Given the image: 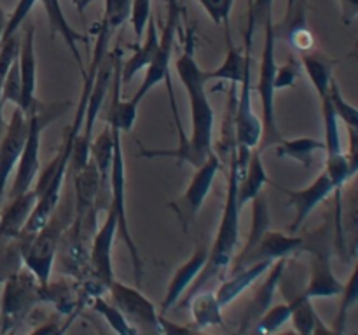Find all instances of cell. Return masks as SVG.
<instances>
[{
    "label": "cell",
    "mask_w": 358,
    "mask_h": 335,
    "mask_svg": "<svg viewBox=\"0 0 358 335\" xmlns=\"http://www.w3.org/2000/svg\"><path fill=\"white\" fill-rule=\"evenodd\" d=\"M252 68L245 73L243 82L240 84V94L234 98V142L236 147H247L255 149L261 143L262 122L261 117L254 112V101H252Z\"/></svg>",
    "instance_id": "12"
},
{
    "label": "cell",
    "mask_w": 358,
    "mask_h": 335,
    "mask_svg": "<svg viewBox=\"0 0 358 335\" xmlns=\"http://www.w3.org/2000/svg\"><path fill=\"white\" fill-rule=\"evenodd\" d=\"M175 68L191 105V136L180 140L177 149H145L142 143H138L140 157L143 159L170 157V159L198 168L212 154H215V149H213L215 112L206 94V82H208L205 75L206 70H203L196 59V30L189 23H185L184 49L175 63Z\"/></svg>",
    "instance_id": "1"
},
{
    "label": "cell",
    "mask_w": 358,
    "mask_h": 335,
    "mask_svg": "<svg viewBox=\"0 0 358 335\" xmlns=\"http://www.w3.org/2000/svg\"><path fill=\"white\" fill-rule=\"evenodd\" d=\"M206 260H208V248L198 246L194 253L173 272V276L170 279V285L166 288V293H164L163 302H161L163 314H166L168 311H171V307L177 306L178 300L184 297L185 290H189V286L196 281L199 272L203 271Z\"/></svg>",
    "instance_id": "22"
},
{
    "label": "cell",
    "mask_w": 358,
    "mask_h": 335,
    "mask_svg": "<svg viewBox=\"0 0 358 335\" xmlns=\"http://www.w3.org/2000/svg\"><path fill=\"white\" fill-rule=\"evenodd\" d=\"M227 54L222 65L217 68L205 72L206 80H222V82H231L234 86H240L245 79V73L252 68V54H247L240 47L231 42L229 34H227Z\"/></svg>",
    "instance_id": "28"
},
{
    "label": "cell",
    "mask_w": 358,
    "mask_h": 335,
    "mask_svg": "<svg viewBox=\"0 0 358 335\" xmlns=\"http://www.w3.org/2000/svg\"><path fill=\"white\" fill-rule=\"evenodd\" d=\"M329 100H331L339 121L345 122L346 128L358 129V108L346 100L336 79H332L331 87H329Z\"/></svg>",
    "instance_id": "39"
},
{
    "label": "cell",
    "mask_w": 358,
    "mask_h": 335,
    "mask_svg": "<svg viewBox=\"0 0 358 335\" xmlns=\"http://www.w3.org/2000/svg\"><path fill=\"white\" fill-rule=\"evenodd\" d=\"M72 218L73 215L69 218L66 209L59 208L58 204L49 222L38 232H35L31 237H17L21 244L23 265L37 278L41 286H45L51 281V271L55 265L56 253H58L59 241Z\"/></svg>",
    "instance_id": "4"
},
{
    "label": "cell",
    "mask_w": 358,
    "mask_h": 335,
    "mask_svg": "<svg viewBox=\"0 0 358 335\" xmlns=\"http://www.w3.org/2000/svg\"><path fill=\"white\" fill-rule=\"evenodd\" d=\"M273 262L264 260V262H255V264L247 265L243 269H238L233 272L229 279H226L224 283H220L219 288L215 290L217 300L220 302V306L226 307L227 304H231L233 300H236L245 290L250 288L252 285L259 281L262 276L268 272V269L271 267Z\"/></svg>",
    "instance_id": "25"
},
{
    "label": "cell",
    "mask_w": 358,
    "mask_h": 335,
    "mask_svg": "<svg viewBox=\"0 0 358 335\" xmlns=\"http://www.w3.org/2000/svg\"><path fill=\"white\" fill-rule=\"evenodd\" d=\"M91 161L96 166L98 174H100V192L96 199V211L107 209L110 202V170H112V157H114V129L108 124L101 129L96 140L91 142L90 149Z\"/></svg>",
    "instance_id": "21"
},
{
    "label": "cell",
    "mask_w": 358,
    "mask_h": 335,
    "mask_svg": "<svg viewBox=\"0 0 358 335\" xmlns=\"http://www.w3.org/2000/svg\"><path fill=\"white\" fill-rule=\"evenodd\" d=\"M276 38L273 30V16L268 17L264 23V47H262L261 68H259V80L254 86L261 98L262 107V136L259 143V150L264 152L269 147H275L283 140L280 133L278 122H276V107H275V75H276Z\"/></svg>",
    "instance_id": "5"
},
{
    "label": "cell",
    "mask_w": 358,
    "mask_h": 335,
    "mask_svg": "<svg viewBox=\"0 0 358 335\" xmlns=\"http://www.w3.org/2000/svg\"><path fill=\"white\" fill-rule=\"evenodd\" d=\"M17 68L21 77V105L17 108L30 114L37 103V54H35V27L28 24L21 34L20 52H17Z\"/></svg>",
    "instance_id": "20"
},
{
    "label": "cell",
    "mask_w": 358,
    "mask_h": 335,
    "mask_svg": "<svg viewBox=\"0 0 358 335\" xmlns=\"http://www.w3.org/2000/svg\"><path fill=\"white\" fill-rule=\"evenodd\" d=\"M269 184V174L266 171L264 163H262V152L259 147L252 149L250 159H248L247 168L241 171L240 168V181H238V202L243 208L245 204L252 202V199L257 198L266 185Z\"/></svg>",
    "instance_id": "27"
},
{
    "label": "cell",
    "mask_w": 358,
    "mask_h": 335,
    "mask_svg": "<svg viewBox=\"0 0 358 335\" xmlns=\"http://www.w3.org/2000/svg\"><path fill=\"white\" fill-rule=\"evenodd\" d=\"M339 6H341L343 23H353V20L358 17V0H339Z\"/></svg>",
    "instance_id": "47"
},
{
    "label": "cell",
    "mask_w": 358,
    "mask_h": 335,
    "mask_svg": "<svg viewBox=\"0 0 358 335\" xmlns=\"http://www.w3.org/2000/svg\"><path fill=\"white\" fill-rule=\"evenodd\" d=\"M168 3V16L166 23L163 27V34L159 35V47H157L156 56L152 58V61L145 66L143 70V79L140 87L136 89V93L129 98L133 105L140 107V103L143 101V98L164 80L168 86V94H170V103H171V114H173L175 126H177L178 131V142L185 138L184 128H182V121L178 117V108L177 101H175V93L173 86H171V77H170V63H171V54H173V45H175V35H177L178 21L182 16V7L178 3V0H166Z\"/></svg>",
    "instance_id": "3"
},
{
    "label": "cell",
    "mask_w": 358,
    "mask_h": 335,
    "mask_svg": "<svg viewBox=\"0 0 358 335\" xmlns=\"http://www.w3.org/2000/svg\"><path fill=\"white\" fill-rule=\"evenodd\" d=\"M6 24H7V16H6V10H3L2 0H0V40H2L3 30H6Z\"/></svg>",
    "instance_id": "48"
},
{
    "label": "cell",
    "mask_w": 358,
    "mask_h": 335,
    "mask_svg": "<svg viewBox=\"0 0 358 335\" xmlns=\"http://www.w3.org/2000/svg\"><path fill=\"white\" fill-rule=\"evenodd\" d=\"M252 208H254V213H252V227L250 234H248V239L245 243L243 250L236 251V255H245L255 246V244L261 241V237L264 236L269 230V208H268V199H266L264 192L257 195L255 199H252Z\"/></svg>",
    "instance_id": "34"
},
{
    "label": "cell",
    "mask_w": 358,
    "mask_h": 335,
    "mask_svg": "<svg viewBox=\"0 0 358 335\" xmlns=\"http://www.w3.org/2000/svg\"><path fill=\"white\" fill-rule=\"evenodd\" d=\"M37 201L34 187L16 198L9 199V204L0 211V243L16 239L23 232V227Z\"/></svg>",
    "instance_id": "23"
},
{
    "label": "cell",
    "mask_w": 358,
    "mask_h": 335,
    "mask_svg": "<svg viewBox=\"0 0 358 335\" xmlns=\"http://www.w3.org/2000/svg\"><path fill=\"white\" fill-rule=\"evenodd\" d=\"M301 66L306 72L311 86L318 98H324L329 93L332 79H334V66L338 65V59L329 58L327 54L318 51H308L301 54Z\"/></svg>",
    "instance_id": "29"
},
{
    "label": "cell",
    "mask_w": 358,
    "mask_h": 335,
    "mask_svg": "<svg viewBox=\"0 0 358 335\" xmlns=\"http://www.w3.org/2000/svg\"><path fill=\"white\" fill-rule=\"evenodd\" d=\"M287 264H289V258H280V260L273 262L271 267L268 269V272L264 274V281L255 288L254 295L250 297V300L247 302V307L243 309V314H241L240 320V334L250 332L255 321L266 313L268 307L273 306L276 290L282 285V278L287 271Z\"/></svg>",
    "instance_id": "17"
},
{
    "label": "cell",
    "mask_w": 358,
    "mask_h": 335,
    "mask_svg": "<svg viewBox=\"0 0 358 335\" xmlns=\"http://www.w3.org/2000/svg\"><path fill=\"white\" fill-rule=\"evenodd\" d=\"M58 115L59 112H56V114L42 112L38 108V103H35V107L28 114V124H30V128H28V136L27 142H24L23 152H21L20 161L16 164V177H14L13 185H10L9 199L16 198V195L23 194V192L30 191L34 187L35 180L38 177V171H41L38 154H41L42 131H44L45 124L51 119L58 117Z\"/></svg>",
    "instance_id": "8"
},
{
    "label": "cell",
    "mask_w": 358,
    "mask_h": 335,
    "mask_svg": "<svg viewBox=\"0 0 358 335\" xmlns=\"http://www.w3.org/2000/svg\"><path fill=\"white\" fill-rule=\"evenodd\" d=\"M238 181H240V164H238L236 149L231 152L229 173H227V188L226 202H224V213L220 218V225L217 229L215 239L208 248V260L205 267L199 272L196 281L189 286V293L178 300V307H185V304L196 295L212 285L217 278L229 269L234 255H236L238 244H240V215L241 206L238 202Z\"/></svg>",
    "instance_id": "2"
},
{
    "label": "cell",
    "mask_w": 358,
    "mask_h": 335,
    "mask_svg": "<svg viewBox=\"0 0 358 335\" xmlns=\"http://www.w3.org/2000/svg\"><path fill=\"white\" fill-rule=\"evenodd\" d=\"M129 14H131V0H105L103 17L100 23L93 27L96 28V40H94V51L87 72H98V66L101 65L105 54L108 52V42L112 35L126 21H129Z\"/></svg>",
    "instance_id": "19"
},
{
    "label": "cell",
    "mask_w": 358,
    "mask_h": 335,
    "mask_svg": "<svg viewBox=\"0 0 358 335\" xmlns=\"http://www.w3.org/2000/svg\"><path fill=\"white\" fill-rule=\"evenodd\" d=\"M280 191L285 192L289 195V201L287 204L292 206L296 216H294L292 223L289 225V232L296 234L303 229L304 222L310 218L311 213L315 211L318 204L325 201L331 194H334L336 188L332 180L329 178V174L325 173V170L311 181L308 187L297 188V191H289V188H280Z\"/></svg>",
    "instance_id": "16"
},
{
    "label": "cell",
    "mask_w": 358,
    "mask_h": 335,
    "mask_svg": "<svg viewBox=\"0 0 358 335\" xmlns=\"http://www.w3.org/2000/svg\"><path fill=\"white\" fill-rule=\"evenodd\" d=\"M290 307H292V314H290V321L294 325V330L299 332L303 335H313L320 334V332H332V328L325 327L324 321L315 311L311 299H308L304 293L294 297L289 300Z\"/></svg>",
    "instance_id": "31"
},
{
    "label": "cell",
    "mask_w": 358,
    "mask_h": 335,
    "mask_svg": "<svg viewBox=\"0 0 358 335\" xmlns=\"http://www.w3.org/2000/svg\"><path fill=\"white\" fill-rule=\"evenodd\" d=\"M145 28H147L145 38L131 45L133 54L129 56L121 66V75H122V82L124 84L131 82V79L136 75V73L145 70V66L152 61V58L157 52V47H159V30H157V24L152 16H150L149 23H147Z\"/></svg>",
    "instance_id": "26"
},
{
    "label": "cell",
    "mask_w": 358,
    "mask_h": 335,
    "mask_svg": "<svg viewBox=\"0 0 358 335\" xmlns=\"http://www.w3.org/2000/svg\"><path fill=\"white\" fill-rule=\"evenodd\" d=\"M203 7L210 20L215 24H229L231 10H233L234 0H196Z\"/></svg>",
    "instance_id": "42"
},
{
    "label": "cell",
    "mask_w": 358,
    "mask_h": 335,
    "mask_svg": "<svg viewBox=\"0 0 358 335\" xmlns=\"http://www.w3.org/2000/svg\"><path fill=\"white\" fill-rule=\"evenodd\" d=\"M185 307H191V316H192V330H205L210 327H219L224 325L222 316V306L217 300L215 292L210 290H203V292L196 293Z\"/></svg>",
    "instance_id": "30"
},
{
    "label": "cell",
    "mask_w": 358,
    "mask_h": 335,
    "mask_svg": "<svg viewBox=\"0 0 358 335\" xmlns=\"http://www.w3.org/2000/svg\"><path fill=\"white\" fill-rule=\"evenodd\" d=\"M220 168H222V159H220V156L217 152L212 154L201 166L196 168L194 174H192L184 194L177 201L170 202V208L177 215V220L180 222L184 232H187L191 223L198 216L203 202H205L210 191H212L213 181H215V177L220 171Z\"/></svg>",
    "instance_id": "9"
},
{
    "label": "cell",
    "mask_w": 358,
    "mask_h": 335,
    "mask_svg": "<svg viewBox=\"0 0 358 335\" xmlns=\"http://www.w3.org/2000/svg\"><path fill=\"white\" fill-rule=\"evenodd\" d=\"M38 0H17V6L14 7L13 14L7 17V24H6V30H3L2 35V40H7L9 37H13L14 34H17V30L21 28V24L24 23V20L28 17L30 10L34 9V6L37 3Z\"/></svg>",
    "instance_id": "45"
},
{
    "label": "cell",
    "mask_w": 358,
    "mask_h": 335,
    "mask_svg": "<svg viewBox=\"0 0 358 335\" xmlns=\"http://www.w3.org/2000/svg\"><path fill=\"white\" fill-rule=\"evenodd\" d=\"M357 302H358V258L352 274H350L348 281L343 285L341 302H339V309H338V314H336L332 332H336V334H343V332L346 330V320H348L350 311L357 306Z\"/></svg>",
    "instance_id": "36"
},
{
    "label": "cell",
    "mask_w": 358,
    "mask_h": 335,
    "mask_svg": "<svg viewBox=\"0 0 358 335\" xmlns=\"http://www.w3.org/2000/svg\"><path fill=\"white\" fill-rule=\"evenodd\" d=\"M348 129V152L346 154V161H348L350 177H357L358 174V129Z\"/></svg>",
    "instance_id": "46"
},
{
    "label": "cell",
    "mask_w": 358,
    "mask_h": 335,
    "mask_svg": "<svg viewBox=\"0 0 358 335\" xmlns=\"http://www.w3.org/2000/svg\"><path fill=\"white\" fill-rule=\"evenodd\" d=\"M41 295L42 304H52V307L62 314H72L80 306V293L66 281H49L45 286H41Z\"/></svg>",
    "instance_id": "33"
},
{
    "label": "cell",
    "mask_w": 358,
    "mask_h": 335,
    "mask_svg": "<svg viewBox=\"0 0 358 335\" xmlns=\"http://www.w3.org/2000/svg\"><path fill=\"white\" fill-rule=\"evenodd\" d=\"M108 292L112 302L119 307L128 323L135 327L138 334H163L161 316L157 314L156 306L138 288L114 279L108 285Z\"/></svg>",
    "instance_id": "10"
},
{
    "label": "cell",
    "mask_w": 358,
    "mask_h": 335,
    "mask_svg": "<svg viewBox=\"0 0 358 335\" xmlns=\"http://www.w3.org/2000/svg\"><path fill=\"white\" fill-rule=\"evenodd\" d=\"M301 61L296 58H290L287 59L283 65H280L276 68V75H275V89L276 91H283V89H289V87L296 86L297 79L301 75Z\"/></svg>",
    "instance_id": "41"
},
{
    "label": "cell",
    "mask_w": 358,
    "mask_h": 335,
    "mask_svg": "<svg viewBox=\"0 0 358 335\" xmlns=\"http://www.w3.org/2000/svg\"><path fill=\"white\" fill-rule=\"evenodd\" d=\"M276 156L282 159H292L296 163L303 164L304 168H311L313 157L317 152L325 150L324 140L311 138V136H301V138L285 140L276 143Z\"/></svg>",
    "instance_id": "32"
},
{
    "label": "cell",
    "mask_w": 358,
    "mask_h": 335,
    "mask_svg": "<svg viewBox=\"0 0 358 335\" xmlns=\"http://www.w3.org/2000/svg\"><path fill=\"white\" fill-rule=\"evenodd\" d=\"M290 314H292V307H290L289 302L273 304V306L268 307L266 313L255 321L254 327L250 328V332L259 335L280 332L283 328V325H287L290 321Z\"/></svg>",
    "instance_id": "37"
},
{
    "label": "cell",
    "mask_w": 358,
    "mask_h": 335,
    "mask_svg": "<svg viewBox=\"0 0 358 335\" xmlns=\"http://www.w3.org/2000/svg\"><path fill=\"white\" fill-rule=\"evenodd\" d=\"M341 229L343 232L348 234V237L353 239V250L358 248V184L350 188L348 195L343 201L341 211ZM343 234V241H345Z\"/></svg>",
    "instance_id": "38"
},
{
    "label": "cell",
    "mask_w": 358,
    "mask_h": 335,
    "mask_svg": "<svg viewBox=\"0 0 358 335\" xmlns=\"http://www.w3.org/2000/svg\"><path fill=\"white\" fill-rule=\"evenodd\" d=\"M38 2L42 3V7H44L45 10V16H48L49 28H51V37H58L59 35V37L65 40L66 47L72 51L73 59H76L77 65H79L80 72L84 73V63L79 52V42H83V44H86L87 47H90V38H87L86 35L80 34V31H77L76 28L69 23L59 0H38Z\"/></svg>",
    "instance_id": "24"
},
{
    "label": "cell",
    "mask_w": 358,
    "mask_h": 335,
    "mask_svg": "<svg viewBox=\"0 0 358 335\" xmlns=\"http://www.w3.org/2000/svg\"><path fill=\"white\" fill-rule=\"evenodd\" d=\"M350 58L355 59V61L358 63V40H357L355 47H353V49H352V52H350Z\"/></svg>",
    "instance_id": "49"
},
{
    "label": "cell",
    "mask_w": 358,
    "mask_h": 335,
    "mask_svg": "<svg viewBox=\"0 0 358 335\" xmlns=\"http://www.w3.org/2000/svg\"><path fill=\"white\" fill-rule=\"evenodd\" d=\"M91 307H93L94 313L98 316L103 318L108 323V327L115 332V334L121 335H135L138 334L135 327L128 323V320L124 318V314L119 311V307L114 302H108L103 299V295H98L94 299H91Z\"/></svg>",
    "instance_id": "35"
},
{
    "label": "cell",
    "mask_w": 358,
    "mask_h": 335,
    "mask_svg": "<svg viewBox=\"0 0 358 335\" xmlns=\"http://www.w3.org/2000/svg\"><path fill=\"white\" fill-rule=\"evenodd\" d=\"M114 129V157H112V170H110V202L108 208H112L117 215V232L121 234L126 248L129 251L133 264V274H135L136 285L142 283L143 276V262L140 257L138 246H136L133 234L129 230L128 220V202H126V164H124V152H122V140L121 129L114 122L107 121Z\"/></svg>",
    "instance_id": "7"
},
{
    "label": "cell",
    "mask_w": 358,
    "mask_h": 335,
    "mask_svg": "<svg viewBox=\"0 0 358 335\" xmlns=\"http://www.w3.org/2000/svg\"><path fill=\"white\" fill-rule=\"evenodd\" d=\"M2 100L3 103H14L16 107L21 105V77L20 68H17V58L10 65L9 72H7L6 79L2 84Z\"/></svg>",
    "instance_id": "43"
},
{
    "label": "cell",
    "mask_w": 358,
    "mask_h": 335,
    "mask_svg": "<svg viewBox=\"0 0 358 335\" xmlns=\"http://www.w3.org/2000/svg\"><path fill=\"white\" fill-rule=\"evenodd\" d=\"M273 16V0H252L250 9H248V27L247 34H245V52L250 54L252 52V40H254V34L257 30L259 24L264 27L268 17Z\"/></svg>",
    "instance_id": "40"
},
{
    "label": "cell",
    "mask_w": 358,
    "mask_h": 335,
    "mask_svg": "<svg viewBox=\"0 0 358 335\" xmlns=\"http://www.w3.org/2000/svg\"><path fill=\"white\" fill-rule=\"evenodd\" d=\"M38 304H42L41 283L27 267L7 276L0 300V332L7 334L16 330Z\"/></svg>",
    "instance_id": "6"
},
{
    "label": "cell",
    "mask_w": 358,
    "mask_h": 335,
    "mask_svg": "<svg viewBox=\"0 0 358 335\" xmlns=\"http://www.w3.org/2000/svg\"><path fill=\"white\" fill-rule=\"evenodd\" d=\"M28 128H30L28 115L16 107V110L10 115L9 124L6 126L2 140H0V206H2L10 173L16 170V164L20 161L21 152H23Z\"/></svg>",
    "instance_id": "15"
},
{
    "label": "cell",
    "mask_w": 358,
    "mask_h": 335,
    "mask_svg": "<svg viewBox=\"0 0 358 335\" xmlns=\"http://www.w3.org/2000/svg\"><path fill=\"white\" fill-rule=\"evenodd\" d=\"M150 2L152 0H131V14H129V21L133 24V31H135L136 42L143 38V31H145L147 23H149L150 16Z\"/></svg>",
    "instance_id": "44"
},
{
    "label": "cell",
    "mask_w": 358,
    "mask_h": 335,
    "mask_svg": "<svg viewBox=\"0 0 358 335\" xmlns=\"http://www.w3.org/2000/svg\"><path fill=\"white\" fill-rule=\"evenodd\" d=\"M343 283L332 269V253L325 239H320L311 248L310 281L303 290L308 299H332L341 295Z\"/></svg>",
    "instance_id": "13"
},
{
    "label": "cell",
    "mask_w": 358,
    "mask_h": 335,
    "mask_svg": "<svg viewBox=\"0 0 358 335\" xmlns=\"http://www.w3.org/2000/svg\"><path fill=\"white\" fill-rule=\"evenodd\" d=\"M276 40L285 42L297 52L313 51L315 37L308 24V0H287L280 23H273Z\"/></svg>",
    "instance_id": "14"
},
{
    "label": "cell",
    "mask_w": 358,
    "mask_h": 335,
    "mask_svg": "<svg viewBox=\"0 0 358 335\" xmlns=\"http://www.w3.org/2000/svg\"><path fill=\"white\" fill-rule=\"evenodd\" d=\"M303 248H306L304 237H297L296 234H285L280 232V230L269 229L248 253L234 255L233 262L229 265L231 272L255 264V262H275L280 260V258H289L294 253L303 250Z\"/></svg>",
    "instance_id": "11"
},
{
    "label": "cell",
    "mask_w": 358,
    "mask_h": 335,
    "mask_svg": "<svg viewBox=\"0 0 358 335\" xmlns=\"http://www.w3.org/2000/svg\"><path fill=\"white\" fill-rule=\"evenodd\" d=\"M115 234H117V215L112 208H107V218L93 234L90 250V264L94 274L107 285L115 279L114 265H112V248H114Z\"/></svg>",
    "instance_id": "18"
}]
</instances>
